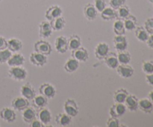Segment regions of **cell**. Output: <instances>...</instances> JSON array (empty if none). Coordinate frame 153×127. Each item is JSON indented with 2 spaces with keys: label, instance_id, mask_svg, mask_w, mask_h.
I'll return each instance as SVG.
<instances>
[{
  "label": "cell",
  "instance_id": "1",
  "mask_svg": "<svg viewBox=\"0 0 153 127\" xmlns=\"http://www.w3.org/2000/svg\"><path fill=\"white\" fill-rule=\"evenodd\" d=\"M7 75H8L9 78L13 80L16 81V82H21L26 79L27 76H28V72L22 66L10 67L8 71H7Z\"/></svg>",
  "mask_w": 153,
  "mask_h": 127
},
{
  "label": "cell",
  "instance_id": "2",
  "mask_svg": "<svg viewBox=\"0 0 153 127\" xmlns=\"http://www.w3.org/2000/svg\"><path fill=\"white\" fill-rule=\"evenodd\" d=\"M64 111L66 114L72 117H75L79 113V107L74 99L68 98L66 100L64 104Z\"/></svg>",
  "mask_w": 153,
  "mask_h": 127
},
{
  "label": "cell",
  "instance_id": "3",
  "mask_svg": "<svg viewBox=\"0 0 153 127\" xmlns=\"http://www.w3.org/2000/svg\"><path fill=\"white\" fill-rule=\"evenodd\" d=\"M34 51L48 56L52 52V45L46 40H38L34 43Z\"/></svg>",
  "mask_w": 153,
  "mask_h": 127
},
{
  "label": "cell",
  "instance_id": "4",
  "mask_svg": "<svg viewBox=\"0 0 153 127\" xmlns=\"http://www.w3.org/2000/svg\"><path fill=\"white\" fill-rule=\"evenodd\" d=\"M29 61L32 65L37 67H42L46 65L48 62V58L46 55H43L37 52H33L30 54Z\"/></svg>",
  "mask_w": 153,
  "mask_h": 127
},
{
  "label": "cell",
  "instance_id": "5",
  "mask_svg": "<svg viewBox=\"0 0 153 127\" xmlns=\"http://www.w3.org/2000/svg\"><path fill=\"white\" fill-rule=\"evenodd\" d=\"M110 52V46L105 42H100L94 48V55L98 60H103Z\"/></svg>",
  "mask_w": 153,
  "mask_h": 127
},
{
  "label": "cell",
  "instance_id": "6",
  "mask_svg": "<svg viewBox=\"0 0 153 127\" xmlns=\"http://www.w3.org/2000/svg\"><path fill=\"white\" fill-rule=\"evenodd\" d=\"M39 93L46 97L48 100H50L53 99L56 95V89L52 84L46 82L40 85L39 88Z\"/></svg>",
  "mask_w": 153,
  "mask_h": 127
},
{
  "label": "cell",
  "instance_id": "7",
  "mask_svg": "<svg viewBox=\"0 0 153 127\" xmlns=\"http://www.w3.org/2000/svg\"><path fill=\"white\" fill-rule=\"evenodd\" d=\"M53 29L49 21L43 20L39 24V36L43 39L49 38L52 36Z\"/></svg>",
  "mask_w": 153,
  "mask_h": 127
},
{
  "label": "cell",
  "instance_id": "8",
  "mask_svg": "<svg viewBox=\"0 0 153 127\" xmlns=\"http://www.w3.org/2000/svg\"><path fill=\"white\" fill-rule=\"evenodd\" d=\"M63 10L61 6L58 4H54V5L50 6L47 8V10L45 12V17L46 20L52 21V19H55L57 17L62 16Z\"/></svg>",
  "mask_w": 153,
  "mask_h": 127
},
{
  "label": "cell",
  "instance_id": "9",
  "mask_svg": "<svg viewBox=\"0 0 153 127\" xmlns=\"http://www.w3.org/2000/svg\"><path fill=\"white\" fill-rule=\"evenodd\" d=\"M55 49L58 53H66L68 50V38L63 35L57 37L55 40Z\"/></svg>",
  "mask_w": 153,
  "mask_h": 127
},
{
  "label": "cell",
  "instance_id": "10",
  "mask_svg": "<svg viewBox=\"0 0 153 127\" xmlns=\"http://www.w3.org/2000/svg\"><path fill=\"white\" fill-rule=\"evenodd\" d=\"M114 47L117 52L126 50L128 48V40L125 34L123 35H115L113 39Z\"/></svg>",
  "mask_w": 153,
  "mask_h": 127
},
{
  "label": "cell",
  "instance_id": "11",
  "mask_svg": "<svg viewBox=\"0 0 153 127\" xmlns=\"http://www.w3.org/2000/svg\"><path fill=\"white\" fill-rule=\"evenodd\" d=\"M117 73L123 79H128L131 78L134 75V70L131 65L128 64H119L118 67L116 68Z\"/></svg>",
  "mask_w": 153,
  "mask_h": 127
},
{
  "label": "cell",
  "instance_id": "12",
  "mask_svg": "<svg viewBox=\"0 0 153 127\" xmlns=\"http://www.w3.org/2000/svg\"><path fill=\"white\" fill-rule=\"evenodd\" d=\"M126 110L127 108L124 103L115 102L109 108V114L111 117H114L118 118L125 114Z\"/></svg>",
  "mask_w": 153,
  "mask_h": 127
},
{
  "label": "cell",
  "instance_id": "13",
  "mask_svg": "<svg viewBox=\"0 0 153 127\" xmlns=\"http://www.w3.org/2000/svg\"><path fill=\"white\" fill-rule=\"evenodd\" d=\"M0 117L2 120L10 123L16 120V114L14 109L5 107L0 110Z\"/></svg>",
  "mask_w": 153,
  "mask_h": 127
},
{
  "label": "cell",
  "instance_id": "14",
  "mask_svg": "<svg viewBox=\"0 0 153 127\" xmlns=\"http://www.w3.org/2000/svg\"><path fill=\"white\" fill-rule=\"evenodd\" d=\"M71 57L79 62H86L89 58V53L86 48L80 46L78 49L71 51Z\"/></svg>",
  "mask_w": 153,
  "mask_h": 127
},
{
  "label": "cell",
  "instance_id": "15",
  "mask_svg": "<svg viewBox=\"0 0 153 127\" xmlns=\"http://www.w3.org/2000/svg\"><path fill=\"white\" fill-rule=\"evenodd\" d=\"M25 62V58L22 54L19 52H13L7 61L9 67H19L22 66Z\"/></svg>",
  "mask_w": 153,
  "mask_h": 127
},
{
  "label": "cell",
  "instance_id": "16",
  "mask_svg": "<svg viewBox=\"0 0 153 127\" xmlns=\"http://www.w3.org/2000/svg\"><path fill=\"white\" fill-rule=\"evenodd\" d=\"M28 105H29V100L24 98L22 96L15 97L11 101V107L15 111H22Z\"/></svg>",
  "mask_w": 153,
  "mask_h": 127
},
{
  "label": "cell",
  "instance_id": "17",
  "mask_svg": "<svg viewBox=\"0 0 153 127\" xmlns=\"http://www.w3.org/2000/svg\"><path fill=\"white\" fill-rule=\"evenodd\" d=\"M20 94L22 97L28 100H31L36 95L35 90L30 82H26L21 86Z\"/></svg>",
  "mask_w": 153,
  "mask_h": 127
},
{
  "label": "cell",
  "instance_id": "18",
  "mask_svg": "<svg viewBox=\"0 0 153 127\" xmlns=\"http://www.w3.org/2000/svg\"><path fill=\"white\" fill-rule=\"evenodd\" d=\"M37 118L44 125V126H46L47 124L50 123L52 116L50 111L47 108L44 107L38 110V111H37Z\"/></svg>",
  "mask_w": 153,
  "mask_h": 127
},
{
  "label": "cell",
  "instance_id": "19",
  "mask_svg": "<svg viewBox=\"0 0 153 127\" xmlns=\"http://www.w3.org/2000/svg\"><path fill=\"white\" fill-rule=\"evenodd\" d=\"M98 11L92 3H87L84 6V15L88 20L93 21L97 19Z\"/></svg>",
  "mask_w": 153,
  "mask_h": 127
},
{
  "label": "cell",
  "instance_id": "20",
  "mask_svg": "<svg viewBox=\"0 0 153 127\" xmlns=\"http://www.w3.org/2000/svg\"><path fill=\"white\" fill-rule=\"evenodd\" d=\"M105 64L111 70H116L117 67L119 65V61H118L117 55L114 52H110L103 59Z\"/></svg>",
  "mask_w": 153,
  "mask_h": 127
},
{
  "label": "cell",
  "instance_id": "21",
  "mask_svg": "<svg viewBox=\"0 0 153 127\" xmlns=\"http://www.w3.org/2000/svg\"><path fill=\"white\" fill-rule=\"evenodd\" d=\"M7 49L11 52H19L23 47L22 40L16 37H11L7 40Z\"/></svg>",
  "mask_w": 153,
  "mask_h": 127
},
{
  "label": "cell",
  "instance_id": "22",
  "mask_svg": "<svg viewBox=\"0 0 153 127\" xmlns=\"http://www.w3.org/2000/svg\"><path fill=\"white\" fill-rule=\"evenodd\" d=\"M126 107L130 111H136L138 109V98L135 95L128 94L124 102Z\"/></svg>",
  "mask_w": 153,
  "mask_h": 127
},
{
  "label": "cell",
  "instance_id": "23",
  "mask_svg": "<svg viewBox=\"0 0 153 127\" xmlns=\"http://www.w3.org/2000/svg\"><path fill=\"white\" fill-rule=\"evenodd\" d=\"M36 115H37V114H36V111L34 108L29 105L25 108H24L22 111V114H21L22 120L26 123H30L33 120L35 119Z\"/></svg>",
  "mask_w": 153,
  "mask_h": 127
},
{
  "label": "cell",
  "instance_id": "24",
  "mask_svg": "<svg viewBox=\"0 0 153 127\" xmlns=\"http://www.w3.org/2000/svg\"><path fill=\"white\" fill-rule=\"evenodd\" d=\"M72 118H73L72 117L64 112V113L58 114L55 116V121L60 126H68L72 123Z\"/></svg>",
  "mask_w": 153,
  "mask_h": 127
},
{
  "label": "cell",
  "instance_id": "25",
  "mask_svg": "<svg viewBox=\"0 0 153 127\" xmlns=\"http://www.w3.org/2000/svg\"><path fill=\"white\" fill-rule=\"evenodd\" d=\"M138 108L146 114L153 111V102L149 98H142L138 100Z\"/></svg>",
  "mask_w": 153,
  "mask_h": 127
},
{
  "label": "cell",
  "instance_id": "26",
  "mask_svg": "<svg viewBox=\"0 0 153 127\" xmlns=\"http://www.w3.org/2000/svg\"><path fill=\"white\" fill-rule=\"evenodd\" d=\"M79 61H77L76 59L73 58V57L71 58H69L66 61L65 64H64V70L67 73H74L76 70L79 69Z\"/></svg>",
  "mask_w": 153,
  "mask_h": 127
},
{
  "label": "cell",
  "instance_id": "27",
  "mask_svg": "<svg viewBox=\"0 0 153 127\" xmlns=\"http://www.w3.org/2000/svg\"><path fill=\"white\" fill-rule=\"evenodd\" d=\"M129 94L128 91L123 88H121L114 91L113 95V99L115 102L124 103L127 96Z\"/></svg>",
  "mask_w": 153,
  "mask_h": 127
},
{
  "label": "cell",
  "instance_id": "28",
  "mask_svg": "<svg viewBox=\"0 0 153 127\" xmlns=\"http://www.w3.org/2000/svg\"><path fill=\"white\" fill-rule=\"evenodd\" d=\"M31 100H32L34 108L38 109V110L46 107L48 104V99L40 94L34 96V97Z\"/></svg>",
  "mask_w": 153,
  "mask_h": 127
},
{
  "label": "cell",
  "instance_id": "29",
  "mask_svg": "<svg viewBox=\"0 0 153 127\" xmlns=\"http://www.w3.org/2000/svg\"><path fill=\"white\" fill-rule=\"evenodd\" d=\"M82 46V39L78 34H72L68 37V49L75 50Z\"/></svg>",
  "mask_w": 153,
  "mask_h": 127
},
{
  "label": "cell",
  "instance_id": "30",
  "mask_svg": "<svg viewBox=\"0 0 153 127\" xmlns=\"http://www.w3.org/2000/svg\"><path fill=\"white\" fill-rule=\"evenodd\" d=\"M50 23L53 31H61L65 27L66 24H67V21H66V19L64 16H61L59 17L52 19V21H50Z\"/></svg>",
  "mask_w": 153,
  "mask_h": 127
},
{
  "label": "cell",
  "instance_id": "31",
  "mask_svg": "<svg viewBox=\"0 0 153 127\" xmlns=\"http://www.w3.org/2000/svg\"><path fill=\"white\" fill-rule=\"evenodd\" d=\"M100 13L102 19L105 21H111L117 18L116 10L111 7H106Z\"/></svg>",
  "mask_w": 153,
  "mask_h": 127
},
{
  "label": "cell",
  "instance_id": "32",
  "mask_svg": "<svg viewBox=\"0 0 153 127\" xmlns=\"http://www.w3.org/2000/svg\"><path fill=\"white\" fill-rule=\"evenodd\" d=\"M124 26L127 31H133L136 28L137 24V18L132 14H129L126 19H123Z\"/></svg>",
  "mask_w": 153,
  "mask_h": 127
},
{
  "label": "cell",
  "instance_id": "33",
  "mask_svg": "<svg viewBox=\"0 0 153 127\" xmlns=\"http://www.w3.org/2000/svg\"><path fill=\"white\" fill-rule=\"evenodd\" d=\"M134 35L135 37L140 42H146L147 40L149 34L146 31L144 27L137 26L134 29Z\"/></svg>",
  "mask_w": 153,
  "mask_h": 127
},
{
  "label": "cell",
  "instance_id": "34",
  "mask_svg": "<svg viewBox=\"0 0 153 127\" xmlns=\"http://www.w3.org/2000/svg\"><path fill=\"white\" fill-rule=\"evenodd\" d=\"M126 28L124 26L123 20L117 19L113 23V31L115 35H123L126 34Z\"/></svg>",
  "mask_w": 153,
  "mask_h": 127
},
{
  "label": "cell",
  "instance_id": "35",
  "mask_svg": "<svg viewBox=\"0 0 153 127\" xmlns=\"http://www.w3.org/2000/svg\"><path fill=\"white\" fill-rule=\"evenodd\" d=\"M120 64H129L131 61V55L128 51H120L117 54Z\"/></svg>",
  "mask_w": 153,
  "mask_h": 127
},
{
  "label": "cell",
  "instance_id": "36",
  "mask_svg": "<svg viewBox=\"0 0 153 127\" xmlns=\"http://www.w3.org/2000/svg\"><path fill=\"white\" fill-rule=\"evenodd\" d=\"M117 12V18L116 19H122L123 20L124 19L127 17L129 14H131L130 13V8L128 5L126 4H123V5L120 6V7H118L116 10Z\"/></svg>",
  "mask_w": 153,
  "mask_h": 127
},
{
  "label": "cell",
  "instance_id": "37",
  "mask_svg": "<svg viewBox=\"0 0 153 127\" xmlns=\"http://www.w3.org/2000/svg\"><path fill=\"white\" fill-rule=\"evenodd\" d=\"M142 70L146 74H150L153 73V61L149 60V61H144L142 63L141 66Z\"/></svg>",
  "mask_w": 153,
  "mask_h": 127
},
{
  "label": "cell",
  "instance_id": "38",
  "mask_svg": "<svg viewBox=\"0 0 153 127\" xmlns=\"http://www.w3.org/2000/svg\"><path fill=\"white\" fill-rule=\"evenodd\" d=\"M12 55V52L8 49H4L0 50V64H3L7 63L9 58Z\"/></svg>",
  "mask_w": 153,
  "mask_h": 127
},
{
  "label": "cell",
  "instance_id": "39",
  "mask_svg": "<svg viewBox=\"0 0 153 127\" xmlns=\"http://www.w3.org/2000/svg\"><path fill=\"white\" fill-rule=\"evenodd\" d=\"M94 4L98 12H102L107 7L105 0H94Z\"/></svg>",
  "mask_w": 153,
  "mask_h": 127
},
{
  "label": "cell",
  "instance_id": "40",
  "mask_svg": "<svg viewBox=\"0 0 153 127\" xmlns=\"http://www.w3.org/2000/svg\"><path fill=\"white\" fill-rule=\"evenodd\" d=\"M106 126L107 127H119L120 120L117 117H111L106 121Z\"/></svg>",
  "mask_w": 153,
  "mask_h": 127
},
{
  "label": "cell",
  "instance_id": "41",
  "mask_svg": "<svg viewBox=\"0 0 153 127\" xmlns=\"http://www.w3.org/2000/svg\"><path fill=\"white\" fill-rule=\"evenodd\" d=\"M126 2V0H109V5L117 10L118 7L125 4Z\"/></svg>",
  "mask_w": 153,
  "mask_h": 127
},
{
  "label": "cell",
  "instance_id": "42",
  "mask_svg": "<svg viewBox=\"0 0 153 127\" xmlns=\"http://www.w3.org/2000/svg\"><path fill=\"white\" fill-rule=\"evenodd\" d=\"M144 28L149 34H153V18H148L144 22Z\"/></svg>",
  "mask_w": 153,
  "mask_h": 127
},
{
  "label": "cell",
  "instance_id": "43",
  "mask_svg": "<svg viewBox=\"0 0 153 127\" xmlns=\"http://www.w3.org/2000/svg\"><path fill=\"white\" fill-rule=\"evenodd\" d=\"M29 126L31 127H43L44 126L43 123L39 120L38 119H34L31 123H29Z\"/></svg>",
  "mask_w": 153,
  "mask_h": 127
},
{
  "label": "cell",
  "instance_id": "44",
  "mask_svg": "<svg viewBox=\"0 0 153 127\" xmlns=\"http://www.w3.org/2000/svg\"><path fill=\"white\" fill-rule=\"evenodd\" d=\"M7 40H6L4 37H2V36H0V50L7 49Z\"/></svg>",
  "mask_w": 153,
  "mask_h": 127
},
{
  "label": "cell",
  "instance_id": "45",
  "mask_svg": "<svg viewBox=\"0 0 153 127\" xmlns=\"http://www.w3.org/2000/svg\"><path fill=\"white\" fill-rule=\"evenodd\" d=\"M146 45L148 46V47L153 49V34H150L148 37L147 40L146 41Z\"/></svg>",
  "mask_w": 153,
  "mask_h": 127
},
{
  "label": "cell",
  "instance_id": "46",
  "mask_svg": "<svg viewBox=\"0 0 153 127\" xmlns=\"http://www.w3.org/2000/svg\"><path fill=\"white\" fill-rule=\"evenodd\" d=\"M146 81L149 85L153 86V73L146 74Z\"/></svg>",
  "mask_w": 153,
  "mask_h": 127
},
{
  "label": "cell",
  "instance_id": "47",
  "mask_svg": "<svg viewBox=\"0 0 153 127\" xmlns=\"http://www.w3.org/2000/svg\"><path fill=\"white\" fill-rule=\"evenodd\" d=\"M148 98L151 100V101L153 102V90L151 91H149V94H148Z\"/></svg>",
  "mask_w": 153,
  "mask_h": 127
},
{
  "label": "cell",
  "instance_id": "48",
  "mask_svg": "<svg viewBox=\"0 0 153 127\" xmlns=\"http://www.w3.org/2000/svg\"><path fill=\"white\" fill-rule=\"evenodd\" d=\"M148 1H149V2L152 3V4H153V0H148Z\"/></svg>",
  "mask_w": 153,
  "mask_h": 127
},
{
  "label": "cell",
  "instance_id": "49",
  "mask_svg": "<svg viewBox=\"0 0 153 127\" xmlns=\"http://www.w3.org/2000/svg\"><path fill=\"white\" fill-rule=\"evenodd\" d=\"M1 1V0H0V1Z\"/></svg>",
  "mask_w": 153,
  "mask_h": 127
}]
</instances>
